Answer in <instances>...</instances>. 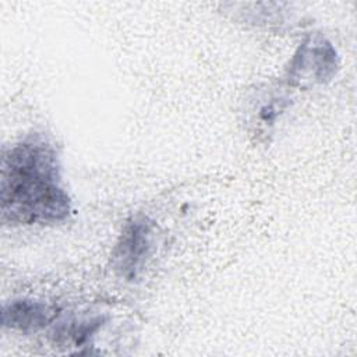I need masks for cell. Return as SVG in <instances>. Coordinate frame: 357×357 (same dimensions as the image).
Here are the masks:
<instances>
[{
	"label": "cell",
	"instance_id": "cell-4",
	"mask_svg": "<svg viewBox=\"0 0 357 357\" xmlns=\"http://www.w3.org/2000/svg\"><path fill=\"white\" fill-rule=\"evenodd\" d=\"M59 315L56 305L45 301L21 297L3 305L1 324L4 328L20 332H36L53 324Z\"/></svg>",
	"mask_w": 357,
	"mask_h": 357
},
{
	"label": "cell",
	"instance_id": "cell-2",
	"mask_svg": "<svg viewBox=\"0 0 357 357\" xmlns=\"http://www.w3.org/2000/svg\"><path fill=\"white\" fill-rule=\"evenodd\" d=\"M156 245L155 223L144 215L128 219L112 251V268L124 280H135Z\"/></svg>",
	"mask_w": 357,
	"mask_h": 357
},
{
	"label": "cell",
	"instance_id": "cell-5",
	"mask_svg": "<svg viewBox=\"0 0 357 357\" xmlns=\"http://www.w3.org/2000/svg\"><path fill=\"white\" fill-rule=\"evenodd\" d=\"M102 317L61 324L60 326L54 328V339L57 343H73L78 347L88 342V339L98 331L99 326H102Z\"/></svg>",
	"mask_w": 357,
	"mask_h": 357
},
{
	"label": "cell",
	"instance_id": "cell-3",
	"mask_svg": "<svg viewBox=\"0 0 357 357\" xmlns=\"http://www.w3.org/2000/svg\"><path fill=\"white\" fill-rule=\"evenodd\" d=\"M337 66V53L332 43L321 35H314L293 54L287 70L289 81L301 86L325 84L335 75Z\"/></svg>",
	"mask_w": 357,
	"mask_h": 357
},
{
	"label": "cell",
	"instance_id": "cell-1",
	"mask_svg": "<svg viewBox=\"0 0 357 357\" xmlns=\"http://www.w3.org/2000/svg\"><path fill=\"white\" fill-rule=\"evenodd\" d=\"M0 211L3 223L13 226L59 223L70 215L59 153L46 137L32 134L4 149Z\"/></svg>",
	"mask_w": 357,
	"mask_h": 357
}]
</instances>
